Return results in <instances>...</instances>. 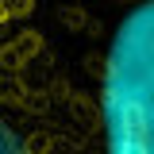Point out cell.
I'll use <instances>...</instances> for the list:
<instances>
[{"instance_id": "cell-1", "label": "cell", "mask_w": 154, "mask_h": 154, "mask_svg": "<svg viewBox=\"0 0 154 154\" xmlns=\"http://www.w3.org/2000/svg\"><path fill=\"white\" fill-rule=\"evenodd\" d=\"M100 119L108 154H154V0H135L112 31Z\"/></svg>"}, {"instance_id": "cell-2", "label": "cell", "mask_w": 154, "mask_h": 154, "mask_svg": "<svg viewBox=\"0 0 154 154\" xmlns=\"http://www.w3.org/2000/svg\"><path fill=\"white\" fill-rule=\"evenodd\" d=\"M35 150H38V143L23 139V135L16 131V123L0 112V154H35Z\"/></svg>"}]
</instances>
